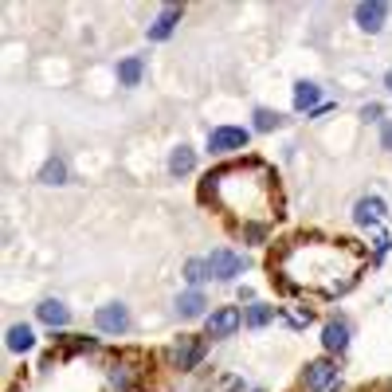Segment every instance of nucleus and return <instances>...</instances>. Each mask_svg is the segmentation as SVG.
Returning a JSON list of instances; mask_svg holds the SVG:
<instances>
[{
    "label": "nucleus",
    "instance_id": "4468645a",
    "mask_svg": "<svg viewBox=\"0 0 392 392\" xmlns=\"http://www.w3.org/2000/svg\"><path fill=\"white\" fill-rule=\"evenodd\" d=\"M193 165H196V153L188 146H177V149H173V157H169V173H173V177L193 173Z\"/></svg>",
    "mask_w": 392,
    "mask_h": 392
},
{
    "label": "nucleus",
    "instance_id": "ddd939ff",
    "mask_svg": "<svg viewBox=\"0 0 392 392\" xmlns=\"http://www.w3.org/2000/svg\"><path fill=\"white\" fill-rule=\"evenodd\" d=\"M322 342H326V349H337V353H342L345 345H349V326H345V322H330V326L322 330Z\"/></svg>",
    "mask_w": 392,
    "mask_h": 392
},
{
    "label": "nucleus",
    "instance_id": "6ab92c4d",
    "mask_svg": "<svg viewBox=\"0 0 392 392\" xmlns=\"http://www.w3.org/2000/svg\"><path fill=\"white\" fill-rule=\"evenodd\" d=\"M208 275H212V271H208V259H188V263H184V279L193 282V291L208 279Z\"/></svg>",
    "mask_w": 392,
    "mask_h": 392
},
{
    "label": "nucleus",
    "instance_id": "f03ea898",
    "mask_svg": "<svg viewBox=\"0 0 392 392\" xmlns=\"http://www.w3.org/2000/svg\"><path fill=\"white\" fill-rule=\"evenodd\" d=\"M208 271H212V279H235V275H244L247 271V259L244 255H235V251H228V247H216L208 255Z\"/></svg>",
    "mask_w": 392,
    "mask_h": 392
},
{
    "label": "nucleus",
    "instance_id": "f8f14e48",
    "mask_svg": "<svg viewBox=\"0 0 392 392\" xmlns=\"http://www.w3.org/2000/svg\"><path fill=\"white\" fill-rule=\"evenodd\" d=\"M204 306H208V302H204V294L200 291H184L181 298H177V314H181V318H200Z\"/></svg>",
    "mask_w": 392,
    "mask_h": 392
},
{
    "label": "nucleus",
    "instance_id": "423d86ee",
    "mask_svg": "<svg viewBox=\"0 0 392 392\" xmlns=\"http://www.w3.org/2000/svg\"><path fill=\"white\" fill-rule=\"evenodd\" d=\"M173 365L177 369H196L200 365V357H204V345L196 342V337H181V342L173 345Z\"/></svg>",
    "mask_w": 392,
    "mask_h": 392
},
{
    "label": "nucleus",
    "instance_id": "412c9836",
    "mask_svg": "<svg viewBox=\"0 0 392 392\" xmlns=\"http://www.w3.org/2000/svg\"><path fill=\"white\" fill-rule=\"evenodd\" d=\"M361 118H365V122H377V118H380V106H377V102H373V106H361Z\"/></svg>",
    "mask_w": 392,
    "mask_h": 392
},
{
    "label": "nucleus",
    "instance_id": "9b49d317",
    "mask_svg": "<svg viewBox=\"0 0 392 392\" xmlns=\"http://www.w3.org/2000/svg\"><path fill=\"white\" fill-rule=\"evenodd\" d=\"M322 98L318 83H294V110H314Z\"/></svg>",
    "mask_w": 392,
    "mask_h": 392
},
{
    "label": "nucleus",
    "instance_id": "a211bd4d",
    "mask_svg": "<svg viewBox=\"0 0 392 392\" xmlns=\"http://www.w3.org/2000/svg\"><path fill=\"white\" fill-rule=\"evenodd\" d=\"M39 181L43 184H67V165H63L59 157H51L43 169H39Z\"/></svg>",
    "mask_w": 392,
    "mask_h": 392
},
{
    "label": "nucleus",
    "instance_id": "20e7f679",
    "mask_svg": "<svg viewBox=\"0 0 392 392\" xmlns=\"http://www.w3.org/2000/svg\"><path fill=\"white\" fill-rule=\"evenodd\" d=\"M353 20L361 32H369V36H377L380 28H384V20H389V4H380V0H373V4H357L353 8Z\"/></svg>",
    "mask_w": 392,
    "mask_h": 392
},
{
    "label": "nucleus",
    "instance_id": "aec40b11",
    "mask_svg": "<svg viewBox=\"0 0 392 392\" xmlns=\"http://www.w3.org/2000/svg\"><path fill=\"white\" fill-rule=\"evenodd\" d=\"M279 126V114L271 110H255V130H275Z\"/></svg>",
    "mask_w": 392,
    "mask_h": 392
},
{
    "label": "nucleus",
    "instance_id": "0eeeda50",
    "mask_svg": "<svg viewBox=\"0 0 392 392\" xmlns=\"http://www.w3.org/2000/svg\"><path fill=\"white\" fill-rule=\"evenodd\" d=\"M380 220H384V200L380 196H361L353 204V224L369 228V224H380Z\"/></svg>",
    "mask_w": 392,
    "mask_h": 392
},
{
    "label": "nucleus",
    "instance_id": "dca6fc26",
    "mask_svg": "<svg viewBox=\"0 0 392 392\" xmlns=\"http://www.w3.org/2000/svg\"><path fill=\"white\" fill-rule=\"evenodd\" d=\"M141 67H146V63L137 59V55L122 59V63H118V83H122V86H137V83H141Z\"/></svg>",
    "mask_w": 392,
    "mask_h": 392
},
{
    "label": "nucleus",
    "instance_id": "6e6552de",
    "mask_svg": "<svg viewBox=\"0 0 392 392\" xmlns=\"http://www.w3.org/2000/svg\"><path fill=\"white\" fill-rule=\"evenodd\" d=\"M333 377H337V369H333L330 361H314V365H306V389H310V392L330 389Z\"/></svg>",
    "mask_w": 392,
    "mask_h": 392
},
{
    "label": "nucleus",
    "instance_id": "f3484780",
    "mask_svg": "<svg viewBox=\"0 0 392 392\" xmlns=\"http://www.w3.org/2000/svg\"><path fill=\"white\" fill-rule=\"evenodd\" d=\"M275 318V306H263V302H251L244 314V322L251 326V330H259V326H267V322Z\"/></svg>",
    "mask_w": 392,
    "mask_h": 392
},
{
    "label": "nucleus",
    "instance_id": "5701e85b",
    "mask_svg": "<svg viewBox=\"0 0 392 392\" xmlns=\"http://www.w3.org/2000/svg\"><path fill=\"white\" fill-rule=\"evenodd\" d=\"M384 86H389V90H392V71H389V75H384Z\"/></svg>",
    "mask_w": 392,
    "mask_h": 392
},
{
    "label": "nucleus",
    "instance_id": "7ed1b4c3",
    "mask_svg": "<svg viewBox=\"0 0 392 392\" xmlns=\"http://www.w3.org/2000/svg\"><path fill=\"white\" fill-rule=\"evenodd\" d=\"M95 326L102 333H126L130 330V310H126L122 302H106V306H98Z\"/></svg>",
    "mask_w": 392,
    "mask_h": 392
},
{
    "label": "nucleus",
    "instance_id": "1a4fd4ad",
    "mask_svg": "<svg viewBox=\"0 0 392 392\" xmlns=\"http://www.w3.org/2000/svg\"><path fill=\"white\" fill-rule=\"evenodd\" d=\"M177 20H181V8H177V4H165L161 16L153 20V28H149V39H169L173 28H177Z\"/></svg>",
    "mask_w": 392,
    "mask_h": 392
},
{
    "label": "nucleus",
    "instance_id": "f257e3e1",
    "mask_svg": "<svg viewBox=\"0 0 392 392\" xmlns=\"http://www.w3.org/2000/svg\"><path fill=\"white\" fill-rule=\"evenodd\" d=\"M247 141H251V130H244V126H220V130L208 134L212 153H235V149H244Z\"/></svg>",
    "mask_w": 392,
    "mask_h": 392
},
{
    "label": "nucleus",
    "instance_id": "39448f33",
    "mask_svg": "<svg viewBox=\"0 0 392 392\" xmlns=\"http://www.w3.org/2000/svg\"><path fill=\"white\" fill-rule=\"evenodd\" d=\"M239 326H244V314H239L235 306H220L208 318V337H232Z\"/></svg>",
    "mask_w": 392,
    "mask_h": 392
},
{
    "label": "nucleus",
    "instance_id": "9d476101",
    "mask_svg": "<svg viewBox=\"0 0 392 392\" xmlns=\"http://www.w3.org/2000/svg\"><path fill=\"white\" fill-rule=\"evenodd\" d=\"M39 322H48V326H55V330H59V326H67V322H71V310L63 306L59 298H48V302H39Z\"/></svg>",
    "mask_w": 392,
    "mask_h": 392
},
{
    "label": "nucleus",
    "instance_id": "4be33fe9",
    "mask_svg": "<svg viewBox=\"0 0 392 392\" xmlns=\"http://www.w3.org/2000/svg\"><path fill=\"white\" fill-rule=\"evenodd\" d=\"M380 146L392 153V122H384V130H380Z\"/></svg>",
    "mask_w": 392,
    "mask_h": 392
},
{
    "label": "nucleus",
    "instance_id": "2eb2a0df",
    "mask_svg": "<svg viewBox=\"0 0 392 392\" xmlns=\"http://www.w3.org/2000/svg\"><path fill=\"white\" fill-rule=\"evenodd\" d=\"M32 345H36L32 326H12V330H8V349H12V353H28Z\"/></svg>",
    "mask_w": 392,
    "mask_h": 392
}]
</instances>
